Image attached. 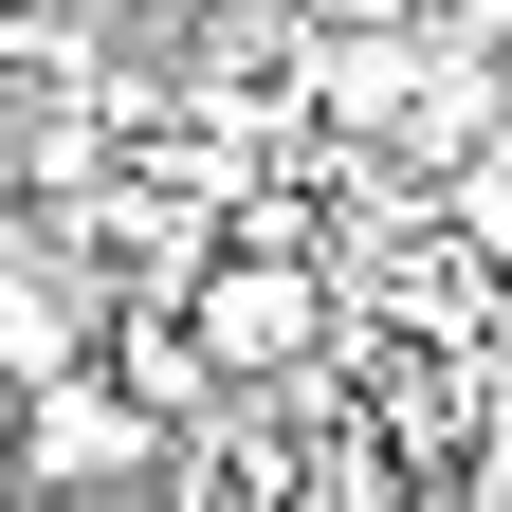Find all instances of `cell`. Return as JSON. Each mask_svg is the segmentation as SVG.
<instances>
[{"label": "cell", "instance_id": "cell-1", "mask_svg": "<svg viewBox=\"0 0 512 512\" xmlns=\"http://www.w3.org/2000/svg\"><path fill=\"white\" fill-rule=\"evenodd\" d=\"M165 458H183V421H165L110 348L55 366V384H19V476H37V494H147Z\"/></svg>", "mask_w": 512, "mask_h": 512}, {"label": "cell", "instance_id": "cell-2", "mask_svg": "<svg viewBox=\"0 0 512 512\" xmlns=\"http://www.w3.org/2000/svg\"><path fill=\"white\" fill-rule=\"evenodd\" d=\"M110 348V275L74 238H0V384H55Z\"/></svg>", "mask_w": 512, "mask_h": 512}, {"label": "cell", "instance_id": "cell-3", "mask_svg": "<svg viewBox=\"0 0 512 512\" xmlns=\"http://www.w3.org/2000/svg\"><path fill=\"white\" fill-rule=\"evenodd\" d=\"M0 512H92V494H37V476H19V494H0Z\"/></svg>", "mask_w": 512, "mask_h": 512}]
</instances>
